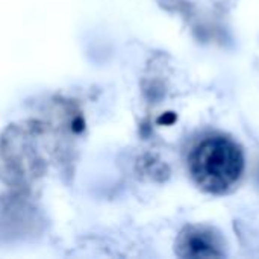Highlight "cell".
I'll return each mask as SVG.
<instances>
[{"label": "cell", "instance_id": "1", "mask_svg": "<svg viewBox=\"0 0 259 259\" xmlns=\"http://www.w3.org/2000/svg\"><path fill=\"white\" fill-rule=\"evenodd\" d=\"M241 150L228 138L215 137L202 141L191 155V173L196 182L212 193L232 187L243 171Z\"/></svg>", "mask_w": 259, "mask_h": 259}, {"label": "cell", "instance_id": "2", "mask_svg": "<svg viewBox=\"0 0 259 259\" xmlns=\"http://www.w3.org/2000/svg\"><path fill=\"white\" fill-rule=\"evenodd\" d=\"M219 238L205 228L187 229L179 241V252L185 258H217L223 252Z\"/></svg>", "mask_w": 259, "mask_h": 259}]
</instances>
